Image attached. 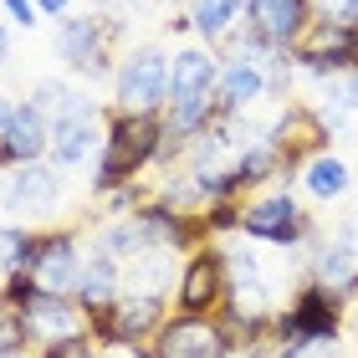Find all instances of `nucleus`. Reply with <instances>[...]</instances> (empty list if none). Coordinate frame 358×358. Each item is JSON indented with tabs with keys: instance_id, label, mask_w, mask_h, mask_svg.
Instances as JSON below:
<instances>
[{
	"instance_id": "nucleus-1",
	"label": "nucleus",
	"mask_w": 358,
	"mask_h": 358,
	"mask_svg": "<svg viewBox=\"0 0 358 358\" xmlns=\"http://www.w3.org/2000/svg\"><path fill=\"white\" fill-rule=\"evenodd\" d=\"M159 138H164V118L159 113H113L103 128V154H97V169H92L97 194L128 185L143 164H154Z\"/></svg>"
},
{
	"instance_id": "nucleus-2",
	"label": "nucleus",
	"mask_w": 358,
	"mask_h": 358,
	"mask_svg": "<svg viewBox=\"0 0 358 358\" xmlns=\"http://www.w3.org/2000/svg\"><path fill=\"white\" fill-rule=\"evenodd\" d=\"M128 15L123 10H87V15H62L57 26V57L83 77H108L113 67V41L123 36Z\"/></svg>"
},
{
	"instance_id": "nucleus-3",
	"label": "nucleus",
	"mask_w": 358,
	"mask_h": 358,
	"mask_svg": "<svg viewBox=\"0 0 358 358\" xmlns=\"http://www.w3.org/2000/svg\"><path fill=\"white\" fill-rule=\"evenodd\" d=\"M169 62L164 46H138L118 62L113 72V92H118V113H159L169 103Z\"/></svg>"
},
{
	"instance_id": "nucleus-4",
	"label": "nucleus",
	"mask_w": 358,
	"mask_h": 358,
	"mask_svg": "<svg viewBox=\"0 0 358 358\" xmlns=\"http://www.w3.org/2000/svg\"><path fill=\"white\" fill-rule=\"evenodd\" d=\"M343 307L348 302L338 297V292L307 282L297 292V302L271 317V328H276L282 343H297V338H343Z\"/></svg>"
},
{
	"instance_id": "nucleus-5",
	"label": "nucleus",
	"mask_w": 358,
	"mask_h": 358,
	"mask_svg": "<svg viewBox=\"0 0 358 358\" xmlns=\"http://www.w3.org/2000/svg\"><path fill=\"white\" fill-rule=\"evenodd\" d=\"M164 328V297L159 292H123L113 307L92 313V343L108 348V343H138Z\"/></svg>"
},
{
	"instance_id": "nucleus-6",
	"label": "nucleus",
	"mask_w": 358,
	"mask_h": 358,
	"mask_svg": "<svg viewBox=\"0 0 358 358\" xmlns=\"http://www.w3.org/2000/svg\"><path fill=\"white\" fill-rule=\"evenodd\" d=\"M241 236L246 241H266V246H302L313 236V215L292 200V194H262L241 210Z\"/></svg>"
},
{
	"instance_id": "nucleus-7",
	"label": "nucleus",
	"mask_w": 358,
	"mask_h": 358,
	"mask_svg": "<svg viewBox=\"0 0 358 358\" xmlns=\"http://www.w3.org/2000/svg\"><path fill=\"white\" fill-rule=\"evenodd\" d=\"M353 62H358V26H343V21H313L307 36L292 46V67H302L313 77L348 72Z\"/></svg>"
},
{
	"instance_id": "nucleus-8",
	"label": "nucleus",
	"mask_w": 358,
	"mask_h": 358,
	"mask_svg": "<svg viewBox=\"0 0 358 358\" xmlns=\"http://www.w3.org/2000/svg\"><path fill=\"white\" fill-rule=\"evenodd\" d=\"M26 338L31 348H52V343H77V338H92V317L77 297H52L41 292L31 307H21Z\"/></svg>"
},
{
	"instance_id": "nucleus-9",
	"label": "nucleus",
	"mask_w": 358,
	"mask_h": 358,
	"mask_svg": "<svg viewBox=\"0 0 358 358\" xmlns=\"http://www.w3.org/2000/svg\"><path fill=\"white\" fill-rule=\"evenodd\" d=\"M31 276L52 297H72L77 276H83V236L77 231H36V251H31Z\"/></svg>"
},
{
	"instance_id": "nucleus-10",
	"label": "nucleus",
	"mask_w": 358,
	"mask_h": 358,
	"mask_svg": "<svg viewBox=\"0 0 358 358\" xmlns=\"http://www.w3.org/2000/svg\"><path fill=\"white\" fill-rule=\"evenodd\" d=\"M97 103H87L83 92H72L67 103H62L52 113V164L57 169H77L87 164L92 143H103V134H97Z\"/></svg>"
},
{
	"instance_id": "nucleus-11",
	"label": "nucleus",
	"mask_w": 358,
	"mask_h": 358,
	"mask_svg": "<svg viewBox=\"0 0 358 358\" xmlns=\"http://www.w3.org/2000/svg\"><path fill=\"white\" fill-rule=\"evenodd\" d=\"M262 138L282 154L287 169L292 164H313L317 154H328V123H322V113L307 108V103L282 108V118H276L271 128H262Z\"/></svg>"
},
{
	"instance_id": "nucleus-12",
	"label": "nucleus",
	"mask_w": 358,
	"mask_h": 358,
	"mask_svg": "<svg viewBox=\"0 0 358 358\" xmlns=\"http://www.w3.org/2000/svg\"><path fill=\"white\" fill-rule=\"evenodd\" d=\"M236 343L225 333V322L215 317H189L179 313L174 322L154 333V358H231Z\"/></svg>"
},
{
	"instance_id": "nucleus-13",
	"label": "nucleus",
	"mask_w": 358,
	"mask_h": 358,
	"mask_svg": "<svg viewBox=\"0 0 358 358\" xmlns=\"http://www.w3.org/2000/svg\"><path fill=\"white\" fill-rule=\"evenodd\" d=\"M41 154H52V113L36 103H15L6 134H0V169L36 164Z\"/></svg>"
},
{
	"instance_id": "nucleus-14",
	"label": "nucleus",
	"mask_w": 358,
	"mask_h": 358,
	"mask_svg": "<svg viewBox=\"0 0 358 358\" xmlns=\"http://www.w3.org/2000/svg\"><path fill=\"white\" fill-rule=\"evenodd\" d=\"M225 287H231V271H225V256L215 246L194 251L185 276H179V313L189 317H210V307L225 302Z\"/></svg>"
},
{
	"instance_id": "nucleus-15",
	"label": "nucleus",
	"mask_w": 358,
	"mask_h": 358,
	"mask_svg": "<svg viewBox=\"0 0 358 358\" xmlns=\"http://www.w3.org/2000/svg\"><path fill=\"white\" fill-rule=\"evenodd\" d=\"M62 200V169L57 164H21L10 179H6V194H0V205L15 210V215H46Z\"/></svg>"
},
{
	"instance_id": "nucleus-16",
	"label": "nucleus",
	"mask_w": 358,
	"mask_h": 358,
	"mask_svg": "<svg viewBox=\"0 0 358 358\" xmlns=\"http://www.w3.org/2000/svg\"><path fill=\"white\" fill-rule=\"evenodd\" d=\"M246 21L276 52H292L307 36V26H313V6L307 0H246Z\"/></svg>"
},
{
	"instance_id": "nucleus-17",
	"label": "nucleus",
	"mask_w": 358,
	"mask_h": 358,
	"mask_svg": "<svg viewBox=\"0 0 358 358\" xmlns=\"http://www.w3.org/2000/svg\"><path fill=\"white\" fill-rule=\"evenodd\" d=\"M72 297L87 307V317L103 313V307H113V302L123 297V262H118L113 251L92 246V256H83V276H77V292H72Z\"/></svg>"
},
{
	"instance_id": "nucleus-18",
	"label": "nucleus",
	"mask_w": 358,
	"mask_h": 358,
	"mask_svg": "<svg viewBox=\"0 0 358 358\" xmlns=\"http://www.w3.org/2000/svg\"><path fill=\"white\" fill-rule=\"evenodd\" d=\"M313 282L338 292V297H353L358 292V231H343V236H333L328 246H317Z\"/></svg>"
},
{
	"instance_id": "nucleus-19",
	"label": "nucleus",
	"mask_w": 358,
	"mask_h": 358,
	"mask_svg": "<svg viewBox=\"0 0 358 358\" xmlns=\"http://www.w3.org/2000/svg\"><path fill=\"white\" fill-rule=\"evenodd\" d=\"M215 83H220L215 52H205V46H185V52H174V62H169V103L205 97V92H215Z\"/></svg>"
},
{
	"instance_id": "nucleus-20",
	"label": "nucleus",
	"mask_w": 358,
	"mask_h": 358,
	"mask_svg": "<svg viewBox=\"0 0 358 358\" xmlns=\"http://www.w3.org/2000/svg\"><path fill=\"white\" fill-rule=\"evenodd\" d=\"M266 67L262 62H231V67H220V83H215V97L225 113H246L266 97Z\"/></svg>"
},
{
	"instance_id": "nucleus-21",
	"label": "nucleus",
	"mask_w": 358,
	"mask_h": 358,
	"mask_svg": "<svg viewBox=\"0 0 358 358\" xmlns=\"http://www.w3.org/2000/svg\"><path fill=\"white\" fill-rule=\"evenodd\" d=\"M236 21H246V0H189V26L200 31L205 41L231 36Z\"/></svg>"
},
{
	"instance_id": "nucleus-22",
	"label": "nucleus",
	"mask_w": 358,
	"mask_h": 358,
	"mask_svg": "<svg viewBox=\"0 0 358 358\" xmlns=\"http://www.w3.org/2000/svg\"><path fill=\"white\" fill-rule=\"evenodd\" d=\"M169 276H174V262H169V251H143V256H134V262L123 266V287L128 292H159L164 297L169 292Z\"/></svg>"
},
{
	"instance_id": "nucleus-23",
	"label": "nucleus",
	"mask_w": 358,
	"mask_h": 358,
	"mask_svg": "<svg viewBox=\"0 0 358 358\" xmlns=\"http://www.w3.org/2000/svg\"><path fill=\"white\" fill-rule=\"evenodd\" d=\"M302 185H307V194H313V200H338V194H348L353 174H348L343 159L317 154L313 164H302Z\"/></svg>"
},
{
	"instance_id": "nucleus-24",
	"label": "nucleus",
	"mask_w": 358,
	"mask_h": 358,
	"mask_svg": "<svg viewBox=\"0 0 358 358\" xmlns=\"http://www.w3.org/2000/svg\"><path fill=\"white\" fill-rule=\"evenodd\" d=\"M31 251H36V231L26 225H0V271H26L31 266Z\"/></svg>"
},
{
	"instance_id": "nucleus-25",
	"label": "nucleus",
	"mask_w": 358,
	"mask_h": 358,
	"mask_svg": "<svg viewBox=\"0 0 358 358\" xmlns=\"http://www.w3.org/2000/svg\"><path fill=\"white\" fill-rule=\"evenodd\" d=\"M26 348H31V338H26L21 307H10L6 297H0V358H21Z\"/></svg>"
},
{
	"instance_id": "nucleus-26",
	"label": "nucleus",
	"mask_w": 358,
	"mask_h": 358,
	"mask_svg": "<svg viewBox=\"0 0 358 358\" xmlns=\"http://www.w3.org/2000/svg\"><path fill=\"white\" fill-rule=\"evenodd\" d=\"M0 297H6L10 307H31V302L41 297V282H36L31 271H10V276H6V287H0Z\"/></svg>"
},
{
	"instance_id": "nucleus-27",
	"label": "nucleus",
	"mask_w": 358,
	"mask_h": 358,
	"mask_svg": "<svg viewBox=\"0 0 358 358\" xmlns=\"http://www.w3.org/2000/svg\"><path fill=\"white\" fill-rule=\"evenodd\" d=\"M276 358H338V338H297V343H282Z\"/></svg>"
},
{
	"instance_id": "nucleus-28",
	"label": "nucleus",
	"mask_w": 358,
	"mask_h": 358,
	"mask_svg": "<svg viewBox=\"0 0 358 358\" xmlns=\"http://www.w3.org/2000/svg\"><path fill=\"white\" fill-rule=\"evenodd\" d=\"M205 225H210V236H231V231H241V205H231V200L210 205V210H205Z\"/></svg>"
},
{
	"instance_id": "nucleus-29",
	"label": "nucleus",
	"mask_w": 358,
	"mask_h": 358,
	"mask_svg": "<svg viewBox=\"0 0 358 358\" xmlns=\"http://www.w3.org/2000/svg\"><path fill=\"white\" fill-rule=\"evenodd\" d=\"M313 6V21H343V26H353V6L358 0H307Z\"/></svg>"
},
{
	"instance_id": "nucleus-30",
	"label": "nucleus",
	"mask_w": 358,
	"mask_h": 358,
	"mask_svg": "<svg viewBox=\"0 0 358 358\" xmlns=\"http://www.w3.org/2000/svg\"><path fill=\"white\" fill-rule=\"evenodd\" d=\"M36 358H97L92 338H77V343H52V348H36Z\"/></svg>"
},
{
	"instance_id": "nucleus-31",
	"label": "nucleus",
	"mask_w": 358,
	"mask_h": 358,
	"mask_svg": "<svg viewBox=\"0 0 358 358\" xmlns=\"http://www.w3.org/2000/svg\"><path fill=\"white\" fill-rule=\"evenodd\" d=\"M0 6L10 10V21H15V26H36V15H41V10H36V0H0Z\"/></svg>"
},
{
	"instance_id": "nucleus-32",
	"label": "nucleus",
	"mask_w": 358,
	"mask_h": 358,
	"mask_svg": "<svg viewBox=\"0 0 358 358\" xmlns=\"http://www.w3.org/2000/svg\"><path fill=\"white\" fill-rule=\"evenodd\" d=\"M36 10H41V15H67L72 0H36Z\"/></svg>"
},
{
	"instance_id": "nucleus-33",
	"label": "nucleus",
	"mask_w": 358,
	"mask_h": 358,
	"mask_svg": "<svg viewBox=\"0 0 358 358\" xmlns=\"http://www.w3.org/2000/svg\"><path fill=\"white\" fill-rule=\"evenodd\" d=\"M6 57H10V31L0 26V67H6Z\"/></svg>"
},
{
	"instance_id": "nucleus-34",
	"label": "nucleus",
	"mask_w": 358,
	"mask_h": 358,
	"mask_svg": "<svg viewBox=\"0 0 358 358\" xmlns=\"http://www.w3.org/2000/svg\"><path fill=\"white\" fill-rule=\"evenodd\" d=\"M10 113H15V103H6V97H0V134H6V123H10Z\"/></svg>"
},
{
	"instance_id": "nucleus-35",
	"label": "nucleus",
	"mask_w": 358,
	"mask_h": 358,
	"mask_svg": "<svg viewBox=\"0 0 358 358\" xmlns=\"http://www.w3.org/2000/svg\"><path fill=\"white\" fill-rule=\"evenodd\" d=\"M143 6H154V0H123V15H134V10H143Z\"/></svg>"
},
{
	"instance_id": "nucleus-36",
	"label": "nucleus",
	"mask_w": 358,
	"mask_h": 358,
	"mask_svg": "<svg viewBox=\"0 0 358 358\" xmlns=\"http://www.w3.org/2000/svg\"><path fill=\"white\" fill-rule=\"evenodd\" d=\"M353 72H358V62H353Z\"/></svg>"
}]
</instances>
